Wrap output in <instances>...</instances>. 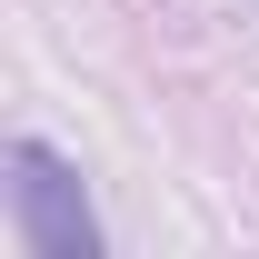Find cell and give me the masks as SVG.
Listing matches in <instances>:
<instances>
[{"label": "cell", "instance_id": "6da1fadb", "mask_svg": "<svg viewBox=\"0 0 259 259\" xmlns=\"http://www.w3.org/2000/svg\"><path fill=\"white\" fill-rule=\"evenodd\" d=\"M10 229L30 259H100V220L80 199V169L40 140H10Z\"/></svg>", "mask_w": 259, "mask_h": 259}]
</instances>
